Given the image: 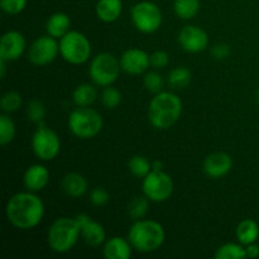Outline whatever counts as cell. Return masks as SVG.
I'll use <instances>...</instances> for the list:
<instances>
[{"label": "cell", "instance_id": "cell-34", "mask_svg": "<svg viewBox=\"0 0 259 259\" xmlns=\"http://www.w3.org/2000/svg\"><path fill=\"white\" fill-rule=\"evenodd\" d=\"M0 7L7 14H19L27 7V0H0Z\"/></svg>", "mask_w": 259, "mask_h": 259}, {"label": "cell", "instance_id": "cell-19", "mask_svg": "<svg viewBox=\"0 0 259 259\" xmlns=\"http://www.w3.org/2000/svg\"><path fill=\"white\" fill-rule=\"evenodd\" d=\"M63 192L70 197H81L88 191V181L85 177L76 172H71L63 177L61 182Z\"/></svg>", "mask_w": 259, "mask_h": 259}, {"label": "cell", "instance_id": "cell-30", "mask_svg": "<svg viewBox=\"0 0 259 259\" xmlns=\"http://www.w3.org/2000/svg\"><path fill=\"white\" fill-rule=\"evenodd\" d=\"M22 95L17 91H8L3 95L2 101H0V105H2V110L4 113H14L18 109L22 106Z\"/></svg>", "mask_w": 259, "mask_h": 259}, {"label": "cell", "instance_id": "cell-25", "mask_svg": "<svg viewBox=\"0 0 259 259\" xmlns=\"http://www.w3.org/2000/svg\"><path fill=\"white\" fill-rule=\"evenodd\" d=\"M191 77V71H190L189 68L180 66V67L174 68V70L168 73L167 81H168V85L171 86L172 89L180 90V89H185L190 85Z\"/></svg>", "mask_w": 259, "mask_h": 259}, {"label": "cell", "instance_id": "cell-20", "mask_svg": "<svg viewBox=\"0 0 259 259\" xmlns=\"http://www.w3.org/2000/svg\"><path fill=\"white\" fill-rule=\"evenodd\" d=\"M123 12L121 0H99L96 4V15L105 23H113Z\"/></svg>", "mask_w": 259, "mask_h": 259}, {"label": "cell", "instance_id": "cell-15", "mask_svg": "<svg viewBox=\"0 0 259 259\" xmlns=\"http://www.w3.org/2000/svg\"><path fill=\"white\" fill-rule=\"evenodd\" d=\"M78 224L81 228V235H82L85 243H88L91 247H99L103 243H105L106 233L105 229L98 222L91 219L89 215L80 214L76 217Z\"/></svg>", "mask_w": 259, "mask_h": 259}, {"label": "cell", "instance_id": "cell-33", "mask_svg": "<svg viewBox=\"0 0 259 259\" xmlns=\"http://www.w3.org/2000/svg\"><path fill=\"white\" fill-rule=\"evenodd\" d=\"M27 115L28 119L30 121L35 124L43 123L46 118V108L43 105V103L38 100H32L29 104H28L27 108Z\"/></svg>", "mask_w": 259, "mask_h": 259}, {"label": "cell", "instance_id": "cell-32", "mask_svg": "<svg viewBox=\"0 0 259 259\" xmlns=\"http://www.w3.org/2000/svg\"><path fill=\"white\" fill-rule=\"evenodd\" d=\"M144 88L152 94H158L161 93L162 89H163L164 81L162 77L161 73L158 71H151V72L146 73L143 78Z\"/></svg>", "mask_w": 259, "mask_h": 259}, {"label": "cell", "instance_id": "cell-7", "mask_svg": "<svg viewBox=\"0 0 259 259\" xmlns=\"http://www.w3.org/2000/svg\"><path fill=\"white\" fill-rule=\"evenodd\" d=\"M120 70V60H118L111 53L104 52L94 57L89 73L95 85L106 88L115 82Z\"/></svg>", "mask_w": 259, "mask_h": 259}, {"label": "cell", "instance_id": "cell-36", "mask_svg": "<svg viewBox=\"0 0 259 259\" xmlns=\"http://www.w3.org/2000/svg\"><path fill=\"white\" fill-rule=\"evenodd\" d=\"M109 199H110V196H109L108 191L103 187H95L90 194V201L95 206H104V205L108 204Z\"/></svg>", "mask_w": 259, "mask_h": 259}, {"label": "cell", "instance_id": "cell-10", "mask_svg": "<svg viewBox=\"0 0 259 259\" xmlns=\"http://www.w3.org/2000/svg\"><path fill=\"white\" fill-rule=\"evenodd\" d=\"M32 148L35 156L42 161H52L61 149V142L55 131L48 128L45 123L38 124L37 131L32 138Z\"/></svg>", "mask_w": 259, "mask_h": 259}, {"label": "cell", "instance_id": "cell-28", "mask_svg": "<svg viewBox=\"0 0 259 259\" xmlns=\"http://www.w3.org/2000/svg\"><path fill=\"white\" fill-rule=\"evenodd\" d=\"M15 137V124L7 114L0 115V144L7 146L12 143Z\"/></svg>", "mask_w": 259, "mask_h": 259}, {"label": "cell", "instance_id": "cell-9", "mask_svg": "<svg viewBox=\"0 0 259 259\" xmlns=\"http://www.w3.org/2000/svg\"><path fill=\"white\" fill-rule=\"evenodd\" d=\"M175 185L171 176L163 171H153L152 169L143 179L142 190L144 196L153 202H163L174 194Z\"/></svg>", "mask_w": 259, "mask_h": 259}, {"label": "cell", "instance_id": "cell-13", "mask_svg": "<svg viewBox=\"0 0 259 259\" xmlns=\"http://www.w3.org/2000/svg\"><path fill=\"white\" fill-rule=\"evenodd\" d=\"M120 66L121 70L129 75H141L151 66V57L144 51L131 48L121 55Z\"/></svg>", "mask_w": 259, "mask_h": 259}, {"label": "cell", "instance_id": "cell-4", "mask_svg": "<svg viewBox=\"0 0 259 259\" xmlns=\"http://www.w3.org/2000/svg\"><path fill=\"white\" fill-rule=\"evenodd\" d=\"M80 235L81 228L76 218H60L50 227L47 242L53 252L62 254L75 247Z\"/></svg>", "mask_w": 259, "mask_h": 259}, {"label": "cell", "instance_id": "cell-21", "mask_svg": "<svg viewBox=\"0 0 259 259\" xmlns=\"http://www.w3.org/2000/svg\"><path fill=\"white\" fill-rule=\"evenodd\" d=\"M71 19L66 13H55L51 15L46 24V30L47 34H50L53 38H62L66 33L70 32Z\"/></svg>", "mask_w": 259, "mask_h": 259}, {"label": "cell", "instance_id": "cell-3", "mask_svg": "<svg viewBox=\"0 0 259 259\" xmlns=\"http://www.w3.org/2000/svg\"><path fill=\"white\" fill-rule=\"evenodd\" d=\"M166 233L159 223L153 220H136L128 233L132 247L141 253H151L164 243Z\"/></svg>", "mask_w": 259, "mask_h": 259}, {"label": "cell", "instance_id": "cell-40", "mask_svg": "<svg viewBox=\"0 0 259 259\" xmlns=\"http://www.w3.org/2000/svg\"><path fill=\"white\" fill-rule=\"evenodd\" d=\"M7 73V61L0 60V77L4 78Z\"/></svg>", "mask_w": 259, "mask_h": 259}, {"label": "cell", "instance_id": "cell-41", "mask_svg": "<svg viewBox=\"0 0 259 259\" xmlns=\"http://www.w3.org/2000/svg\"><path fill=\"white\" fill-rule=\"evenodd\" d=\"M257 98H258V100H259V93H258V95H257Z\"/></svg>", "mask_w": 259, "mask_h": 259}, {"label": "cell", "instance_id": "cell-27", "mask_svg": "<svg viewBox=\"0 0 259 259\" xmlns=\"http://www.w3.org/2000/svg\"><path fill=\"white\" fill-rule=\"evenodd\" d=\"M129 171L137 177L144 179L152 171V163L143 156H134L128 162Z\"/></svg>", "mask_w": 259, "mask_h": 259}, {"label": "cell", "instance_id": "cell-37", "mask_svg": "<svg viewBox=\"0 0 259 259\" xmlns=\"http://www.w3.org/2000/svg\"><path fill=\"white\" fill-rule=\"evenodd\" d=\"M230 52H232V50L227 43H218L211 48V55L217 60H225L230 55Z\"/></svg>", "mask_w": 259, "mask_h": 259}, {"label": "cell", "instance_id": "cell-35", "mask_svg": "<svg viewBox=\"0 0 259 259\" xmlns=\"http://www.w3.org/2000/svg\"><path fill=\"white\" fill-rule=\"evenodd\" d=\"M149 57H151V66L156 70L167 67L169 63V56L164 51H154Z\"/></svg>", "mask_w": 259, "mask_h": 259}, {"label": "cell", "instance_id": "cell-14", "mask_svg": "<svg viewBox=\"0 0 259 259\" xmlns=\"http://www.w3.org/2000/svg\"><path fill=\"white\" fill-rule=\"evenodd\" d=\"M25 50V39L17 30H9L2 37L0 42V60L7 62L17 61Z\"/></svg>", "mask_w": 259, "mask_h": 259}, {"label": "cell", "instance_id": "cell-38", "mask_svg": "<svg viewBox=\"0 0 259 259\" xmlns=\"http://www.w3.org/2000/svg\"><path fill=\"white\" fill-rule=\"evenodd\" d=\"M245 252H247V258H257L259 257V245L252 243V244L247 245Z\"/></svg>", "mask_w": 259, "mask_h": 259}, {"label": "cell", "instance_id": "cell-17", "mask_svg": "<svg viewBox=\"0 0 259 259\" xmlns=\"http://www.w3.org/2000/svg\"><path fill=\"white\" fill-rule=\"evenodd\" d=\"M48 181H50V172L42 164H33L28 167L23 177L25 189L30 192L42 191L48 185Z\"/></svg>", "mask_w": 259, "mask_h": 259}, {"label": "cell", "instance_id": "cell-29", "mask_svg": "<svg viewBox=\"0 0 259 259\" xmlns=\"http://www.w3.org/2000/svg\"><path fill=\"white\" fill-rule=\"evenodd\" d=\"M149 199L147 196L136 197L128 206V214L133 220H141L146 217L149 207Z\"/></svg>", "mask_w": 259, "mask_h": 259}, {"label": "cell", "instance_id": "cell-39", "mask_svg": "<svg viewBox=\"0 0 259 259\" xmlns=\"http://www.w3.org/2000/svg\"><path fill=\"white\" fill-rule=\"evenodd\" d=\"M152 169L153 171H163V163H162V161H153L152 162Z\"/></svg>", "mask_w": 259, "mask_h": 259}, {"label": "cell", "instance_id": "cell-18", "mask_svg": "<svg viewBox=\"0 0 259 259\" xmlns=\"http://www.w3.org/2000/svg\"><path fill=\"white\" fill-rule=\"evenodd\" d=\"M129 240L120 237H113L104 244L103 254L106 259H128L132 255V247Z\"/></svg>", "mask_w": 259, "mask_h": 259}, {"label": "cell", "instance_id": "cell-11", "mask_svg": "<svg viewBox=\"0 0 259 259\" xmlns=\"http://www.w3.org/2000/svg\"><path fill=\"white\" fill-rule=\"evenodd\" d=\"M60 53V43L56 38L48 35L38 37L30 45L28 51V58L35 66H45L53 62Z\"/></svg>", "mask_w": 259, "mask_h": 259}, {"label": "cell", "instance_id": "cell-2", "mask_svg": "<svg viewBox=\"0 0 259 259\" xmlns=\"http://www.w3.org/2000/svg\"><path fill=\"white\" fill-rule=\"evenodd\" d=\"M182 113V101L176 94L161 91L149 103L148 118L156 129H168L179 120Z\"/></svg>", "mask_w": 259, "mask_h": 259}, {"label": "cell", "instance_id": "cell-12", "mask_svg": "<svg viewBox=\"0 0 259 259\" xmlns=\"http://www.w3.org/2000/svg\"><path fill=\"white\" fill-rule=\"evenodd\" d=\"M180 46L185 51L191 53H199L201 51L206 50L209 45V37L207 33L202 28L196 27V25H186L182 28L179 33Z\"/></svg>", "mask_w": 259, "mask_h": 259}, {"label": "cell", "instance_id": "cell-23", "mask_svg": "<svg viewBox=\"0 0 259 259\" xmlns=\"http://www.w3.org/2000/svg\"><path fill=\"white\" fill-rule=\"evenodd\" d=\"M98 98V91L90 83H82L78 85L73 91V103L77 106H90L95 103Z\"/></svg>", "mask_w": 259, "mask_h": 259}, {"label": "cell", "instance_id": "cell-1", "mask_svg": "<svg viewBox=\"0 0 259 259\" xmlns=\"http://www.w3.org/2000/svg\"><path fill=\"white\" fill-rule=\"evenodd\" d=\"M5 214L13 227L20 230L33 229L42 222L45 205L33 192H18L8 200Z\"/></svg>", "mask_w": 259, "mask_h": 259}, {"label": "cell", "instance_id": "cell-6", "mask_svg": "<svg viewBox=\"0 0 259 259\" xmlns=\"http://www.w3.org/2000/svg\"><path fill=\"white\" fill-rule=\"evenodd\" d=\"M60 53L63 60L72 65L85 63L91 56V43L85 34L70 30L60 38Z\"/></svg>", "mask_w": 259, "mask_h": 259}, {"label": "cell", "instance_id": "cell-8", "mask_svg": "<svg viewBox=\"0 0 259 259\" xmlns=\"http://www.w3.org/2000/svg\"><path fill=\"white\" fill-rule=\"evenodd\" d=\"M133 25L142 33H154L162 25V12L152 2H139L131 10Z\"/></svg>", "mask_w": 259, "mask_h": 259}, {"label": "cell", "instance_id": "cell-5", "mask_svg": "<svg viewBox=\"0 0 259 259\" xmlns=\"http://www.w3.org/2000/svg\"><path fill=\"white\" fill-rule=\"evenodd\" d=\"M103 116L89 106H78L68 116V128L81 139L94 138L103 129Z\"/></svg>", "mask_w": 259, "mask_h": 259}, {"label": "cell", "instance_id": "cell-26", "mask_svg": "<svg viewBox=\"0 0 259 259\" xmlns=\"http://www.w3.org/2000/svg\"><path fill=\"white\" fill-rule=\"evenodd\" d=\"M217 259H240L247 258V252L243 244H235V243H227L222 245L215 253Z\"/></svg>", "mask_w": 259, "mask_h": 259}, {"label": "cell", "instance_id": "cell-24", "mask_svg": "<svg viewBox=\"0 0 259 259\" xmlns=\"http://www.w3.org/2000/svg\"><path fill=\"white\" fill-rule=\"evenodd\" d=\"M174 9L181 19H192L200 10V0H175Z\"/></svg>", "mask_w": 259, "mask_h": 259}, {"label": "cell", "instance_id": "cell-31", "mask_svg": "<svg viewBox=\"0 0 259 259\" xmlns=\"http://www.w3.org/2000/svg\"><path fill=\"white\" fill-rule=\"evenodd\" d=\"M121 99H123V96H121L120 91L111 85L106 86L101 94V101H103L104 106L108 109L118 108L121 103Z\"/></svg>", "mask_w": 259, "mask_h": 259}, {"label": "cell", "instance_id": "cell-22", "mask_svg": "<svg viewBox=\"0 0 259 259\" xmlns=\"http://www.w3.org/2000/svg\"><path fill=\"white\" fill-rule=\"evenodd\" d=\"M259 237V227L252 219H245L240 222L237 227V238L240 244L249 245L255 243Z\"/></svg>", "mask_w": 259, "mask_h": 259}, {"label": "cell", "instance_id": "cell-16", "mask_svg": "<svg viewBox=\"0 0 259 259\" xmlns=\"http://www.w3.org/2000/svg\"><path fill=\"white\" fill-rule=\"evenodd\" d=\"M233 159L225 152H214L209 154L204 161V171L211 179H220L230 172Z\"/></svg>", "mask_w": 259, "mask_h": 259}]
</instances>
